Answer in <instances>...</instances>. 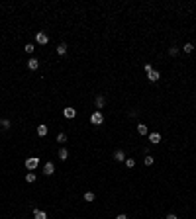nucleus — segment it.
Returning <instances> with one entry per match:
<instances>
[{
	"instance_id": "20e7f679",
	"label": "nucleus",
	"mask_w": 196,
	"mask_h": 219,
	"mask_svg": "<svg viewBox=\"0 0 196 219\" xmlns=\"http://www.w3.org/2000/svg\"><path fill=\"white\" fill-rule=\"evenodd\" d=\"M159 78H161V72H159V71H151V72H147V80H149V82H157Z\"/></svg>"
},
{
	"instance_id": "aec40b11",
	"label": "nucleus",
	"mask_w": 196,
	"mask_h": 219,
	"mask_svg": "<svg viewBox=\"0 0 196 219\" xmlns=\"http://www.w3.org/2000/svg\"><path fill=\"white\" fill-rule=\"evenodd\" d=\"M57 143H61V145L67 143V135H65V133H59V135H57Z\"/></svg>"
},
{
	"instance_id": "6ab92c4d",
	"label": "nucleus",
	"mask_w": 196,
	"mask_h": 219,
	"mask_svg": "<svg viewBox=\"0 0 196 219\" xmlns=\"http://www.w3.org/2000/svg\"><path fill=\"white\" fill-rule=\"evenodd\" d=\"M26 182H35V172H28V174H26Z\"/></svg>"
},
{
	"instance_id": "f257e3e1",
	"label": "nucleus",
	"mask_w": 196,
	"mask_h": 219,
	"mask_svg": "<svg viewBox=\"0 0 196 219\" xmlns=\"http://www.w3.org/2000/svg\"><path fill=\"white\" fill-rule=\"evenodd\" d=\"M90 123H92V125H102V123H104V115H102V111H98V110L94 111V114L90 115Z\"/></svg>"
},
{
	"instance_id": "423d86ee",
	"label": "nucleus",
	"mask_w": 196,
	"mask_h": 219,
	"mask_svg": "<svg viewBox=\"0 0 196 219\" xmlns=\"http://www.w3.org/2000/svg\"><path fill=\"white\" fill-rule=\"evenodd\" d=\"M149 143H153V145L161 143V133H159V131H155V133H149Z\"/></svg>"
},
{
	"instance_id": "f3484780",
	"label": "nucleus",
	"mask_w": 196,
	"mask_h": 219,
	"mask_svg": "<svg viewBox=\"0 0 196 219\" xmlns=\"http://www.w3.org/2000/svg\"><path fill=\"white\" fill-rule=\"evenodd\" d=\"M182 51H184V53H192V51H194V45H192V43H184Z\"/></svg>"
},
{
	"instance_id": "9d476101",
	"label": "nucleus",
	"mask_w": 196,
	"mask_h": 219,
	"mask_svg": "<svg viewBox=\"0 0 196 219\" xmlns=\"http://www.w3.org/2000/svg\"><path fill=\"white\" fill-rule=\"evenodd\" d=\"M34 217L35 219H47V213L41 211V209H34Z\"/></svg>"
},
{
	"instance_id": "5701e85b",
	"label": "nucleus",
	"mask_w": 196,
	"mask_h": 219,
	"mask_svg": "<svg viewBox=\"0 0 196 219\" xmlns=\"http://www.w3.org/2000/svg\"><path fill=\"white\" fill-rule=\"evenodd\" d=\"M143 161H145V166H151V164H153V157H143Z\"/></svg>"
},
{
	"instance_id": "412c9836",
	"label": "nucleus",
	"mask_w": 196,
	"mask_h": 219,
	"mask_svg": "<svg viewBox=\"0 0 196 219\" xmlns=\"http://www.w3.org/2000/svg\"><path fill=\"white\" fill-rule=\"evenodd\" d=\"M0 127H2V129H8V127H10V119H0Z\"/></svg>"
},
{
	"instance_id": "dca6fc26",
	"label": "nucleus",
	"mask_w": 196,
	"mask_h": 219,
	"mask_svg": "<svg viewBox=\"0 0 196 219\" xmlns=\"http://www.w3.org/2000/svg\"><path fill=\"white\" fill-rule=\"evenodd\" d=\"M24 49H26V53H34V51H35V45H34V43H26Z\"/></svg>"
},
{
	"instance_id": "f03ea898",
	"label": "nucleus",
	"mask_w": 196,
	"mask_h": 219,
	"mask_svg": "<svg viewBox=\"0 0 196 219\" xmlns=\"http://www.w3.org/2000/svg\"><path fill=\"white\" fill-rule=\"evenodd\" d=\"M38 166H39V158L38 157H30L28 161H26V168L28 170H35Z\"/></svg>"
},
{
	"instance_id": "ddd939ff",
	"label": "nucleus",
	"mask_w": 196,
	"mask_h": 219,
	"mask_svg": "<svg viewBox=\"0 0 196 219\" xmlns=\"http://www.w3.org/2000/svg\"><path fill=\"white\" fill-rule=\"evenodd\" d=\"M38 135L39 137H45L47 135V125H38Z\"/></svg>"
},
{
	"instance_id": "6e6552de",
	"label": "nucleus",
	"mask_w": 196,
	"mask_h": 219,
	"mask_svg": "<svg viewBox=\"0 0 196 219\" xmlns=\"http://www.w3.org/2000/svg\"><path fill=\"white\" fill-rule=\"evenodd\" d=\"M114 158H116V161H120V162H124L126 161V153L122 151V149H118V151L114 153Z\"/></svg>"
},
{
	"instance_id": "2eb2a0df",
	"label": "nucleus",
	"mask_w": 196,
	"mask_h": 219,
	"mask_svg": "<svg viewBox=\"0 0 196 219\" xmlns=\"http://www.w3.org/2000/svg\"><path fill=\"white\" fill-rule=\"evenodd\" d=\"M67 157H69V151H67V149H61V151H59V158H61V161H67Z\"/></svg>"
},
{
	"instance_id": "39448f33",
	"label": "nucleus",
	"mask_w": 196,
	"mask_h": 219,
	"mask_svg": "<svg viewBox=\"0 0 196 219\" xmlns=\"http://www.w3.org/2000/svg\"><path fill=\"white\" fill-rule=\"evenodd\" d=\"M53 172H55V164H53V162H45V164H43V174L51 176Z\"/></svg>"
},
{
	"instance_id": "bb28decb",
	"label": "nucleus",
	"mask_w": 196,
	"mask_h": 219,
	"mask_svg": "<svg viewBox=\"0 0 196 219\" xmlns=\"http://www.w3.org/2000/svg\"><path fill=\"white\" fill-rule=\"evenodd\" d=\"M167 219H177V215H174V213H169V215H167Z\"/></svg>"
},
{
	"instance_id": "a878e982",
	"label": "nucleus",
	"mask_w": 196,
	"mask_h": 219,
	"mask_svg": "<svg viewBox=\"0 0 196 219\" xmlns=\"http://www.w3.org/2000/svg\"><path fill=\"white\" fill-rule=\"evenodd\" d=\"M116 219H130V217H128V215H124V213H120V215L116 217Z\"/></svg>"
},
{
	"instance_id": "7ed1b4c3",
	"label": "nucleus",
	"mask_w": 196,
	"mask_h": 219,
	"mask_svg": "<svg viewBox=\"0 0 196 219\" xmlns=\"http://www.w3.org/2000/svg\"><path fill=\"white\" fill-rule=\"evenodd\" d=\"M35 41H38L39 45H45L47 41H49V37H47V33H43V31H38V33H35Z\"/></svg>"
},
{
	"instance_id": "4be33fe9",
	"label": "nucleus",
	"mask_w": 196,
	"mask_h": 219,
	"mask_svg": "<svg viewBox=\"0 0 196 219\" xmlns=\"http://www.w3.org/2000/svg\"><path fill=\"white\" fill-rule=\"evenodd\" d=\"M84 201H94V194H92V192H86V194H84Z\"/></svg>"
},
{
	"instance_id": "a211bd4d",
	"label": "nucleus",
	"mask_w": 196,
	"mask_h": 219,
	"mask_svg": "<svg viewBox=\"0 0 196 219\" xmlns=\"http://www.w3.org/2000/svg\"><path fill=\"white\" fill-rule=\"evenodd\" d=\"M124 162H126V166H128V168H134L135 166V158H126Z\"/></svg>"
},
{
	"instance_id": "0eeeda50",
	"label": "nucleus",
	"mask_w": 196,
	"mask_h": 219,
	"mask_svg": "<svg viewBox=\"0 0 196 219\" xmlns=\"http://www.w3.org/2000/svg\"><path fill=\"white\" fill-rule=\"evenodd\" d=\"M63 115H65L67 119H73V117L77 115V110L75 108H65V110H63Z\"/></svg>"
},
{
	"instance_id": "1a4fd4ad",
	"label": "nucleus",
	"mask_w": 196,
	"mask_h": 219,
	"mask_svg": "<svg viewBox=\"0 0 196 219\" xmlns=\"http://www.w3.org/2000/svg\"><path fill=\"white\" fill-rule=\"evenodd\" d=\"M38 67H39V61H38V59H30V61H28V68H30V71H35Z\"/></svg>"
},
{
	"instance_id": "9b49d317",
	"label": "nucleus",
	"mask_w": 196,
	"mask_h": 219,
	"mask_svg": "<svg viewBox=\"0 0 196 219\" xmlns=\"http://www.w3.org/2000/svg\"><path fill=\"white\" fill-rule=\"evenodd\" d=\"M147 125L145 123H137V133H139V135H147Z\"/></svg>"
},
{
	"instance_id": "4468645a",
	"label": "nucleus",
	"mask_w": 196,
	"mask_h": 219,
	"mask_svg": "<svg viewBox=\"0 0 196 219\" xmlns=\"http://www.w3.org/2000/svg\"><path fill=\"white\" fill-rule=\"evenodd\" d=\"M57 53H59V55H65V53H67V45L59 43V45H57Z\"/></svg>"
},
{
	"instance_id": "393cba45",
	"label": "nucleus",
	"mask_w": 196,
	"mask_h": 219,
	"mask_svg": "<svg viewBox=\"0 0 196 219\" xmlns=\"http://www.w3.org/2000/svg\"><path fill=\"white\" fill-rule=\"evenodd\" d=\"M143 68H145V72H151V71H153V68H151V65H149V63H145V67H143Z\"/></svg>"
},
{
	"instance_id": "b1692460",
	"label": "nucleus",
	"mask_w": 196,
	"mask_h": 219,
	"mask_svg": "<svg viewBox=\"0 0 196 219\" xmlns=\"http://www.w3.org/2000/svg\"><path fill=\"white\" fill-rule=\"evenodd\" d=\"M177 53H178V47H171V49H169V55H171V57H174Z\"/></svg>"
},
{
	"instance_id": "f8f14e48",
	"label": "nucleus",
	"mask_w": 196,
	"mask_h": 219,
	"mask_svg": "<svg viewBox=\"0 0 196 219\" xmlns=\"http://www.w3.org/2000/svg\"><path fill=\"white\" fill-rule=\"evenodd\" d=\"M104 104H106V98H104V96H96V108H98V110H102V108H104Z\"/></svg>"
}]
</instances>
